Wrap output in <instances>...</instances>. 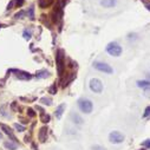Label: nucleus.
Wrapping results in <instances>:
<instances>
[{"mask_svg": "<svg viewBox=\"0 0 150 150\" xmlns=\"http://www.w3.org/2000/svg\"><path fill=\"white\" fill-rule=\"evenodd\" d=\"M93 67L97 69L98 71L100 72H104V73H112L114 72V70H112V67L110 65H108L106 63H100V62H95L93 63Z\"/></svg>", "mask_w": 150, "mask_h": 150, "instance_id": "39448f33", "label": "nucleus"}, {"mask_svg": "<svg viewBox=\"0 0 150 150\" xmlns=\"http://www.w3.org/2000/svg\"><path fill=\"white\" fill-rule=\"evenodd\" d=\"M78 106H79L81 111L84 112V114H90V112H92V109H93L92 102L88 98H81L78 100Z\"/></svg>", "mask_w": 150, "mask_h": 150, "instance_id": "f03ea898", "label": "nucleus"}, {"mask_svg": "<svg viewBox=\"0 0 150 150\" xmlns=\"http://www.w3.org/2000/svg\"><path fill=\"white\" fill-rule=\"evenodd\" d=\"M52 1H53V0H39L38 4H39V6H40V7L45 8V7L50 6V5L52 4Z\"/></svg>", "mask_w": 150, "mask_h": 150, "instance_id": "dca6fc26", "label": "nucleus"}, {"mask_svg": "<svg viewBox=\"0 0 150 150\" xmlns=\"http://www.w3.org/2000/svg\"><path fill=\"white\" fill-rule=\"evenodd\" d=\"M1 129H3V131H4L7 136H10V138H11L12 141H17V138H16V136L13 135V131H12L11 128H8V127L5 125V124H1Z\"/></svg>", "mask_w": 150, "mask_h": 150, "instance_id": "6e6552de", "label": "nucleus"}, {"mask_svg": "<svg viewBox=\"0 0 150 150\" xmlns=\"http://www.w3.org/2000/svg\"><path fill=\"white\" fill-rule=\"evenodd\" d=\"M150 116V105L145 109V111H144V117H149Z\"/></svg>", "mask_w": 150, "mask_h": 150, "instance_id": "5701e85b", "label": "nucleus"}, {"mask_svg": "<svg viewBox=\"0 0 150 150\" xmlns=\"http://www.w3.org/2000/svg\"><path fill=\"white\" fill-rule=\"evenodd\" d=\"M14 4H16L17 6H21V5L24 4V0H14Z\"/></svg>", "mask_w": 150, "mask_h": 150, "instance_id": "393cba45", "label": "nucleus"}, {"mask_svg": "<svg viewBox=\"0 0 150 150\" xmlns=\"http://www.w3.org/2000/svg\"><path fill=\"white\" fill-rule=\"evenodd\" d=\"M49 92H50V93H52V95L57 93V86H56V84H53V85L49 89Z\"/></svg>", "mask_w": 150, "mask_h": 150, "instance_id": "412c9836", "label": "nucleus"}, {"mask_svg": "<svg viewBox=\"0 0 150 150\" xmlns=\"http://www.w3.org/2000/svg\"><path fill=\"white\" fill-rule=\"evenodd\" d=\"M109 141L114 144H120L124 141V135L121 134L120 131H112L110 135H109Z\"/></svg>", "mask_w": 150, "mask_h": 150, "instance_id": "20e7f679", "label": "nucleus"}, {"mask_svg": "<svg viewBox=\"0 0 150 150\" xmlns=\"http://www.w3.org/2000/svg\"><path fill=\"white\" fill-rule=\"evenodd\" d=\"M144 93H145V96H146V97H149V98H150V88L144 89Z\"/></svg>", "mask_w": 150, "mask_h": 150, "instance_id": "a878e982", "label": "nucleus"}, {"mask_svg": "<svg viewBox=\"0 0 150 150\" xmlns=\"http://www.w3.org/2000/svg\"><path fill=\"white\" fill-rule=\"evenodd\" d=\"M137 86L138 88H142V89L150 88V81H138L137 82Z\"/></svg>", "mask_w": 150, "mask_h": 150, "instance_id": "4468645a", "label": "nucleus"}, {"mask_svg": "<svg viewBox=\"0 0 150 150\" xmlns=\"http://www.w3.org/2000/svg\"><path fill=\"white\" fill-rule=\"evenodd\" d=\"M71 118H72V121L76 123V124H82V123H83V120H82V117H81L78 114H72Z\"/></svg>", "mask_w": 150, "mask_h": 150, "instance_id": "2eb2a0df", "label": "nucleus"}, {"mask_svg": "<svg viewBox=\"0 0 150 150\" xmlns=\"http://www.w3.org/2000/svg\"><path fill=\"white\" fill-rule=\"evenodd\" d=\"M28 112H30V116H32V117L34 116V112H33V110H32V109H28Z\"/></svg>", "mask_w": 150, "mask_h": 150, "instance_id": "c85d7f7f", "label": "nucleus"}, {"mask_svg": "<svg viewBox=\"0 0 150 150\" xmlns=\"http://www.w3.org/2000/svg\"><path fill=\"white\" fill-rule=\"evenodd\" d=\"M0 138H1V134H0Z\"/></svg>", "mask_w": 150, "mask_h": 150, "instance_id": "7c9ffc66", "label": "nucleus"}, {"mask_svg": "<svg viewBox=\"0 0 150 150\" xmlns=\"http://www.w3.org/2000/svg\"><path fill=\"white\" fill-rule=\"evenodd\" d=\"M31 35H32V32H31L30 30H25V31H24V38H25L26 40H28V39L31 38Z\"/></svg>", "mask_w": 150, "mask_h": 150, "instance_id": "a211bd4d", "label": "nucleus"}, {"mask_svg": "<svg viewBox=\"0 0 150 150\" xmlns=\"http://www.w3.org/2000/svg\"><path fill=\"white\" fill-rule=\"evenodd\" d=\"M92 150H105V148H103V146H100V145H95V146L92 148Z\"/></svg>", "mask_w": 150, "mask_h": 150, "instance_id": "bb28decb", "label": "nucleus"}, {"mask_svg": "<svg viewBox=\"0 0 150 150\" xmlns=\"http://www.w3.org/2000/svg\"><path fill=\"white\" fill-rule=\"evenodd\" d=\"M28 13H30V14H28L30 19H31V20H33V19H34V7H33V6H31V7H30Z\"/></svg>", "mask_w": 150, "mask_h": 150, "instance_id": "6ab92c4d", "label": "nucleus"}, {"mask_svg": "<svg viewBox=\"0 0 150 150\" xmlns=\"http://www.w3.org/2000/svg\"><path fill=\"white\" fill-rule=\"evenodd\" d=\"M106 52H108L110 56L120 57L121 53H122V47H121L116 42H114V43L108 44V46H106Z\"/></svg>", "mask_w": 150, "mask_h": 150, "instance_id": "7ed1b4c3", "label": "nucleus"}, {"mask_svg": "<svg viewBox=\"0 0 150 150\" xmlns=\"http://www.w3.org/2000/svg\"><path fill=\"white\" fill-rule=\"evenodd\" d=\"M143 145H144L145 148H149V149H150V139H145V141L143 142Z\"/></svg>", "mask_w": 150, "mask_h": 150, "instance_id": "b1692460", "label": "nucleus"}, {"mask_svg": "<svg viewBox=\"0 0 150 150\" xmlns=\"http://www.w3.org/2000/svg\"><path fill=\"white\" fill-rule=\"evenodd\" d=\"M17 72V78L23 79V81H30L32 78V74H30L28 72H24V71H16Z\"/></svg>", "mask_w": 150, "mask_h": 150, "instance_id": "0eeeda50", "label": "nucleus"}, {"mask_svg": "<svg viewBox=\"0 0 150 150\" xmlns=\"http://www.w3.org/2000/svg\"><path fill=\"white\" fill-rule=\"evenodd\" d=\"M40 102H42L43 104H45V105H51V102H52V100H51L50 98H46V97H45V98H42Z\"/></svg>", "mask_w": 150, "mask_h": 150, "instance_id": "aec40b11", "label": "nucleus"}, {"mask_svg": "<svg viewBox=\"0 0 150 150\" xmlns=\"http://www.w3.org/2000/svg\"><path fill=\"white\" fill-rule=\"evenodd\" d=\"M148 78H149V79H150V76H148Z\"/></svg>", "mask_w": 150, "mask_h": 150, "instance_id": "c756f323", "label": "nucleus"}, {"mask_svg": "<svg viewBox=\"0 0 150 150\" xmlns=\"http://www.w3.org/2000/svg\"><path fill=\"white\" fill-rule=\"evenodd\" d=\"M90 89L95 93H100L103 91V84H102V82L99 79L93 78V79L90 81Z\"/></svg>", "mask_w": 150, "mask_h": 150, "instance_id": "423d86ee", "label": "nucleus"}, {"mask_svg": "<svg viewBox=\"0 0 150 150\" xmlns=\"http://www.w3.org/2000/svg\"><path fill=\"white\" fill-rule=\"evenodd\" d=\"M56 62H57V71L59 76H63V72L65 69V54L63 50H58L56 54Z\"/></svg>", "mask_w": 150, "mask_h": 150, "instance_id": "f257e3e1", "label": "nucleus"}, {"mask_svg": "<svg viewBox=\"0 0 150 150\" xmlns=\"http://www.w3.org/2000/svg\"><path fill=\"white\" fill-rule=\"evenodd\" d=\"M4 146H5L6 149H8V150H16V149L18 148V145H17L16 143H13L12 141H6V142L4 143Z\"/></svg>", "mask_w": 150, "mask_h": 150, "instance_id": "ddd939ff", "label": "nucleus"}, {"mask_svg": "<svg viewBox=\"0 0 150 150\" xmlns=\"http://www.w3.org/2000/svg\"><path fill=\"white\" fill-rule=\"evenodd\" d=\"M24 14H25V12H24V11H21L20 13H17V14H16V18H21Z\"/></svg>", "mask_w": 150, "mask_h": 150, "instance_id": "cd10ccee", "label": "nucleus"}, {"mask_svg": "<svg viewBox=\"0 0 150 150\" xmlns=\"http://www.w3.org/2000/svg\"><path fill=\"white\" fill-rule=\"evenodd\" d=\"M141 150H145V149H141Z\"/></svg>", "mask_w": 150, "mask_h": 150, "instance_id": "2f4dec72", "label": "nucleus"}, {"mask_svg": "<svg viewBox=\"0 0 150 150\" xmlns=\"http://www.w3.org/2000/svg\"><path fill=\"white\" fill-rule=\"evenodd\" d=\"M47 131H49V129L46 127H43L39 130V141L40 142H45L46 141V138H47Z\"/></svg>", "mask_w": 150, "mask_h": 150, "instance_id": "1a4fd4ad", "label": "nucleus"}, {"mask_svg": "<svg viewBox=\"0 0 150 150\" xmlns=\"http://www.w3.org/2000/svg\"><path fill=\"white\" fill-rule=\"evenodd\" d=\"M116 4H117L116 0H102L100 1V5L104 7H114Z\"/></svg>", "mask_w": 150, "mask_h": 150, "instance_id": "9d476101", "label": "nucleus"}, {"mask_svg": "<svg viewBox=\"0 0 150 150\" xmlns=\"http://www.w3.org/2000/svg\"><path fill=\"white\" fill-rule=\"evenodd\" d=\"M65 104L63 103V104H60L58 108H57V110H56V117L58 118V120H60L62 118V116H63V112H64V110H65Z\"/></svg>", "mask_w": 150, "mask_h": 150, "instance_id": "9b49d317", "label": "nucleus"}, {"mask_svg": "<svg viewBox=\"0 0 150 150\" xmlns=\"http://www.w3.org/2000/svg\"><path fill=\"white\" fill-rule=\"evenodd\" d=\"M50 76V72L46 71V70H40L37 72V78H39V79H43V78H47Z\"/></svg>", "mask_w": 150, "mask_h": 150, "instance_id": "f8f14e48", "label": "nucleus"}, {"mask_svg": "<svg viewBox=\"0 0 150 150\" xmlns=\"http://www.w3.org/2000/svg\"><path fill=\"white\" fill-rule=\"evenodd\" d=\"M14 128H16L18 131H25V128H24L23 125H20V124H14Z\"/></svg>", "mask_w": 150, "mask_h": 150, "instance_id": "4be33fe9", "label": "nucleus"}, {"mask_svg": "<svg viewBox=\"0 0 150 150\" xmlns=\"http://www.w3.org/2000/svg\"><path fill=\"white\" fill-rule=\"evenodd\" d=\"M40 121H42L43 123H47V122L50 121V116H49V115H46V114H44V112H42Z\"/></svg>", "mask_w": 150, "mask_h": 150, "instance_id": "f3484780", "label": "nucleus"}]
</instances>
